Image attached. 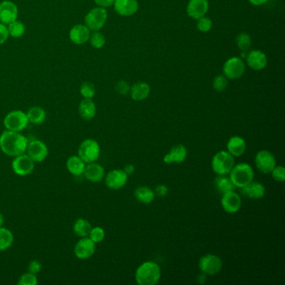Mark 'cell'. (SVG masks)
<instances>
[{
  "instance_id": "ac0fdd59",
  "label": "cell",
  "mask_w": 285,
  "mask_h": 285,
  "mask_svg": "<svg viewBox=\"0 0 285 285\" xmlns=\"http://www.w3.org/2000/svg\"><path fill=\"white\" fill-rule=\"evenodd\" d=\"M209 10V0H189L186 6L187 15L196 20L205 16Z\"/></svg>"
},
{
  "instance_id": "603a6c76",
  "label": "cell",
  "mask_w": 285,
  "mask_h": 285,
  "mask_svg": "<svg viewBox=\"0 0 285 285\" xmlns=\"http://www.w3.org/2000/svg\"><path fill=\"white\" fill-rule=\"evenodd\" d=\"M241 193L248 199H260L265 195V187L260 182L252 181L241 188Z\"/></svg>"
},
{
  "instance_id": "83f0119b",
  "label": "cell",
  "mask_w": 285,
  "mask_h": 285,
  "mask_svg": "<svg viewBox=\"0 0 285 285\" xmlns=\"http://www.w3.org/2000/svg\"><path fill=\"white\" fill-rule=\"evenodd\" d=\"M27 114L28 120L29 122L31 124L34 125H40L42 124L43 122H45L46 119V112L45 109L41 107H30V109L28 110L26 112Z\"/></svg>"
},
{
  "instance_id": "4dcf8cb0",
  "label": "cell",
  "mask_w": 285,
  "mask_h": 285,
  "mask_svg": "<svg viewBox=\"0 0 285 285\" xmlns=\"http://www.w3.org/2000/svg\"><path fill=\"white\" fill-rule=\"evenodd\" d=\"M92 226L89 221L84 218H78L73 225V232L79 238H84L89 236Z\"/></svg>"
},
{
  "instance_id": "7a4b0ae2",
  "label": "cell",
  "mask_w": 285,
  "mask_h": 285,
  "mask_svg": "<svg viewBox=\"0 0 285 285\" xmlns=\"http://www.w3.org/2000/svg\"><path fill=\"white\" fill-rule=\"evenodd\" d=\"M160 266L152 261L142 263L135 273V279L139 285H155L161 278Z\"/></svg>"
},
{
  "instance_id": "8992f818",
  "label": "cell",
  "mask_w": 285,
  "mask_h": 285,
  "mask_svg": "<svg viewBox=\"0 0 285 285\" xmlns=\"http://www.w3.org/2000/svg\"><path fill=\"white\" fill-rule=\"evenodd\" d=\"M101 155V146L96 140L88 138L79 144L78 156L85 162H96Z\"/></svg>"
},
{
  "instance_id": "1f68e13d",
  "label": "cell",
  "mask_w": 285,
  "mask_h": 285,
  "mask_svg": "<svg viewBox=\"0 0 285 285\" xmlns=\"http://www.w3.org/2000/svg\"><path fill=\"white\" fill-rule=\"evenodd\" d=\"M15 242L12 232L8 228L0 227V252L7 250Z\"/></svg>"
},
{
  "instance_id": "9a60e30c",
  "label": "cell",
  "mask_w": 285,
  "mask_h": 285,
  "mask_svg": "<svg viewBox=\"0 0 285 285\" xmlns=\"http://www.w3.org/2000/svg\"><path fill=\"white\" fill-rule=\"evenodd\" d=\"M19 8L15 3L10 0H4L0 3V23L10 25L18 20Z\"/></svg>"
},
{
  "instance_id": "c3c4849f",
  "label": "cell",
  "mask_w": 285,
  "mask_h": 285,
  "mask_svg": "<svg viewBox=\"0 0 285 285\" xmlns=\"http://www.w3.org/2000/svg\"><path fill=\"white\" fill-rule=\"evenodd\" d=\"M248 1L250 3L251 5H254V6H261V5H265L268 0H248Z\"/></svg>"
},
{
  "instance_id": "9c48e42d",
  "label": "cell",
  "mask_w": 285,
  "mask_h": 285,
  "mask_svg": "<svg viewBox=\"0 0 285 285\" xmlns=\"http://www.w3.org/2000/svg\"><path fill=\"white\" fill-rule=\"evenodd\" d=\"M199 268L204 274L215 275L223 268V261L220 257L209 253L199 259Z\"/></svg>"
},
{
  "instance_id": "ab89813d",
  "label": "cell",
  "mask_w": 285,
  "mask_h": 285,
  "mask_svg": "<svg viewBox=\"0 0 285 285\" xmlns=\"http://www.w3.org/2000/svg\"><path fill=\"white\" fill-rule=\"evenodd\" d=\"M18 284L20 285H37L38 278L36 274L34 273H24L20 276L19 280H18Z\"/></svg>"
},
{
  "instance_id": "7dc6e473",
  "label": "cell",
  "mask_w": 285,
  "mask_h": 285,
  "mask_svg": "<svg viewBox=\"0 0 285 285\" xmlns=\"http://www.w3.org/2000/svg\"><path fill=\"white\" fill-rule=\"evenodd\" d=\"M123 170H124L125 172L129 176V175H132V174L134 173L136 168H135V166L133 164H127V165H126Z\"/></svg>"
},
{
  "instance_id": "ee69618b",
  "label": "cell",
  "mask_w": 285,
  "mask_h": 285,
  "mask_svg": "<svg viewBox=\"0 0 285 285\" xmlns=\"http://www.w3.org/2000/svg\"><path fill=\"white\" fill-rule=\"evenodd\" d=\"M41 269H42V263H40V261L32 260L28 266V272L34 274H38Z\"/></svg>"
},
{
  "instance_id": "7402d4cb",
  "label": "cell",
  "mask_w": 285,
  "mask_h": 285,
  "mask_svg": "<svg viewBox=\"0 0 285 285\" xmlns=\"http://www.w3.org/2000/svg\"><path fill=\"white\" fill-rule=\"evenodd\" d=\"M84 177L90 182H100L105 177V169L97 162L86 164L84 171Z\"/></svg>"
},
{
  "instance_id": "30bf717a",
  "label": "cell",
  "mask_w": 285,
  "mask_h": 285,
  "mask_svg": "<svg viewBox=\"0 0 285 285\" xmlns=\"http://www.w3.org/2000/svg\"><path fill=\"white\" fill-rule=\"evenodd\" d=\"M35 161L28 156L27 154L24 153L15 156L12 161V170L16 175L20 176H25L32 173L35 170Z\"/></svg>"
},
{
  "instance_id": "f35d334b",
  "label": "cell",
  "mask_w": 285,
  "mask_h": 285,
  "mask_svg": "<svg viewBox=\"0 0 285 285\" xmlns=\"http://www.w3.org/2000/svg\"><path fill=\"white\" fill-rule=\"evenodd\" d=\"M197 28L200 32L207 33L210 31L213 28V21L211 19L207 17L206 15L200 18L197 22Z\"/></svg>"
},
{
  "instance_id": "3957f363",
  "label": "cell",
  "mask_w": 285,
  "mask_h": 285,
  "mask_svg": "<svg viewBox=\"0 0 285 285\" xmlns=\"http://www.w3.org/2000/svg\"><path fill=\"white\" fill-rule=\"evenodd\" d=\"M254 171L249 164L245 162L235 164L229 172V178L235 187L243 188L250 181H253Z\"/></svg>"
},
{
  "instance_id": "ffe728a7",
  "label": "cell",
  "mask_w": 285,
  "mask_h": 285,
  "mask_svg": "<svg viewBox=\"0 0 285 285\" xmlns=\"http://www.w3.org/2000/svg\"><path fill=\"white\" fill-rule=\"evenodd\" d=\"M113 6L117 15L122 17L132 16L139 10L137 0H116Z\"/></svg>"
},
{
  "instance_id": "4fadbf2b",
  "label": "cell",
  "mask_w": 285,
  "mask_h": 285,
  "mask_svg": "<svg viewBox=\"0 0 285 285\" xmlns=\"http://www.w3.org/2000/svg\"><path fill=\"white\" fill-rule=\"evenodd\" d=\"M104 178L105 183L108 188L119 190L126 186L128 180V175L123 169H114L109 171Z\"/></svg>"
},
{
  "instance_id": "8d00e7d4",
  "label": "cell",
  "mask_w": 285,
  "mask_h": 285,
  "mask_svg": "<svg viewBox=\"0 0 285 285\" xmlns=\"http://www.w3.org/2000/svg\"><path fill=\"white\" fill-rule=\"evenodd\" d=\"M228 85V78L224 74H218L214 78L213 86L216 91L223 92Z\"/></svg>"
},
{
  "instance_id": "681fc988",
  "label": "cell",
  "mask_w": 285,
  "mask_h": 285,
  "mask_svg": "<svg viewBox=\"0 0 285 285\" xmlns=\"http://www.w3.org/2000/svg\"><path fill=\"white\" fill-rule=\"evenodd\" d=\"M4 223H5V217L0 213V227H3Z\"/></svg>"
},
{
  "instance_id": "d4e9b609",
  "label": "cell",
  "mask_w": 285,
  "mask_h": 285,
  "mask_svg": "<svg viewBox=\"0 0 285 285\" xmlns=\"http://www.w3.org/2000/svg\"><path fill=\"white\" fill-rule=\"evenodd\" d=\"M247 148L245 140L239 136L230 137L227 143V149L233 156H241L244 154Z\"/></svg>"
},
{
  "instance_id": "277c9868",
  "label": "cell",
  "mask_w": 285,
  "mask_h": 285,
  "mask_svg": "<svg viewBox=\"0 0 285 285\" xmlns=\"http://www.w3.org/2000/svg\"><path fill=\"white\" fill-rule=\"evenodd\" d=\"M234 165V156L228 151H218L212 160V168L217 175H228Z\"/></svg>"
},
{
  "instance_id": "e0dca14e",
  "label": "cell",
  "mask_w": 285,
  "mask_h": 285,
  "mask_svg": "<svg viewBox=\"0 0 285 285\" xmlns=\"http://www.w3.org/2000/svg\"><path fill=\"white\" fill-rule=\"evenodd\" d=\"M246 63L252 70L259 71L268 65V57L265 53L258 50H251L246 56Z\"/></svg>"
},
{
  "instance_id": "60d3db41",
  "label": "cell",
  "mask_w": 285,
  "mask_h": 285,
  "mask_svg": "<svg viewBox=\"0 0 285 285\" xmlns=\"http://www.w3.org/2000/svg\"><path fill=\"white\" fill-rule=\"evenodd\" d=\"M273 178L278 182H283L285 181V169L282 166H275L271 171Z\"/></svg>"
},
{
  "instance_id": "44dd1931",
  "label": "cell",
  "mask_w": 285,
  "mask_h": 285,
  "mask_svg": "<svg viewBox=\"0 0 285 285\" xmlns=\"http://www.w3.org/2000/svg\"><path fill=\"white\" fill-rule=\"evenodd\" d=\"M187 156V150L182 144H177L171 147V150L163 157V161L166 164L182 163Z\"/></svg>"
},
{
  "instance_id": "cb8c5ba5",
  "label": "cell",
  "mask_w": 285,
  "mask_h": 285,
  "mask_svg": "<svg viewBox=\"0 0 285 285\" xmlns=\"http://www.w3.org/2000/svg\"><path fill=\"white\" fill-rule=\"evenodd\" d=\"M79 117L84 121H90L97 114V106L92 99H83L78 107Z\"/></svg>"
},
{
  "instance_id": "f1b7e54d",
  "label": "cell",
  "mask_w": 285,
  "mask_h": 285,
  "mask_svg": "<svg viewBox=\"0 0 285 285\" xmlns=\"http://www.w3.org/2000/svg\"><path fill=\"white\" fill-rule=\"evenodd\" d=\"M134 196L137 201L143 204H150L155 199V193L148 186H141L136 188Z\"/></svg>"
},
{
  "instance_id": "f6af8a7d",
  "label": "cell",
  "mask_w": 285,
  "mask_h": 285,
  "mask_svg": "<svg viewBox=\"0 0 285 285\" xmlns=\"http://www.w3.org/2000/svg\"><path fill=\"white\" fill-rule=\"evenodd\" d=\"M154 193H155V195H156V196L163 198V197H166L167 194H168V188H167V186L166 185L160 184V185L156 186Z\"/></svg>"
},
{
  "instance_id": "bcb514c9",
  "label": "cell",
  "mask_w": 285,
  "mask_h": 285,
  "mask_svg": "<svg viewBox=\"0 0 285 285\" xmlns=\"http://www.w3.org/2000/svg\"><path fill=\"white\" fill-rule=\"evenodd\" d=\"M115 1L116 0H94V2L98 7L104 8V9L113 6Z\"/></svg>"
},
{
  "instance_id": "484cf974",
  "label": "cell",
  "mask_w": 285,
  "mask_h": 285,
  "mask_svg": "<svg viewBox=\"0 0 285 285\" xmlns=\"http://www.w3.org/2000/svg\"><path fill=\"white\" fill-rule=\"evenodd\" d=\"M151 93V86L146 82H137L131 87L130 94L132 100L136 102H142L146 100Z\"/></svg>"
},
{
  "instance_id": "7c38bea8",
  "label": "cell",
  "mask_w": 285,
  "mask_h": 285,
  "mask_svg": "<svg viewBox=\"0 0 285 285\" xmlns=\"http://www.w3.org/2000/svg\"><path fill=\"white\" fill-rule=\"evenodd\" d=\"M26 154L35 162H42L47 158L49 149L45 142L40 140H33L28 143Z\"/></svg>"
},
{
  "instance_id": "d590c367",
  "label": "cell",
  "mask_w": 285,
  "mask_h": 285,
  "mask_svg": "<svg viewBox=\"0 0 285 285\" xmlns=\"http://www.w3.org/2000/svg\"><path fill=\"white\" fill-rule=\"evenodd\" d=\"M79 93L84 99H93L97 93V89L91 82L84 81L79 87Z\"/></svg>"
},
{
  "instance_id": "d6a6232c",
  "label": "cell",
  "mask_w": 285,
  "mask_h": 285,
  "mask_svg": "<svg viewBox=\"0 0 285 285\" xmlns=\"http://www.w3.org/2000/svg\"><path fill=\"white\" fill-rule=\"evenodd\" d=\"M7 26L10 37L15 38V39L23 37L26 31L25 24L20 20H15L14 22L10 23V25H8Z\"/></svg>"
},
{
  "instance_id": "7bdbcfd3",
  "label": "cell",
  "mask_w": 285,
  "mask_h": 285,
  "mask_svg": "<svg viewBox=\"0 0 285 285\" xmlns=\"http://www.w3.org/2000/svg\"><path fill=\"white\" fill-rule=\"evenodd\" d=\"M10 38V34L8 30V26L5 24L0 23V45H4L7 42Z\"/></svg>"
},
{
  "instance_id": "2e32d148",
  "label": "cell",
  "mask_w": 285,
  "mask_h": 285,
  "mask_svg": "<svg viewBox=\"0 0 285 285\" xmlns=\"http://www.w3.org/2000/svg\"><path fill=\"white\" fill-rule=\"evenodd\" d=\"M221 205L226 213L230 214H236L240 210L242 200L240 196L235 192H228L222 195Z\"/></svg>"
},
{
  "instance_id": "e575fe53",
  "label": "cell",
  "mask_w": 285,
  "mask_h": 285,
  "mask_svg": "<svg viewBox=\"0 0 285 285\" xmlns=\"http://www.w3.org/2000/svg\"><path fill=\"white\" fill-rule=\"evenodd\" d=\"M89 42L92 47L97 50H100L104 47V45H106V37L100 31H91Z\"/></svg>"
},
{
  "instance_id": "5b68a950",
  "label": "cell",
  "mask_w": 285,
  "mask_h": 285,
  "mask_svg": "<svg viewBox=\"0 0 285 285\" xmlns=\"http://www.w3.org/2000/svg\"><path fill=\"white\" fill-rule=\"evenodd\" d=\"M26 112L20 110H14L9 112L4 119V126L6 130L13 132H21L28 127L29 125Z\"/></svg>"
},
{
  "instance_id": "4316f807",
  "label": "cell",
  "mask_w": 285,
  "mask_h": 285,
  "mask_svg": "<svg viewBox=\"0 0 285 285\" xmlns=\"http://www.w3.org/2000/svg\"><path fill=\"white\" fill-rule=\"evenodd\" d=\"M85 166L86 163L78 155L70 156L66 161V168L68 171L74 176L83 175Z\"/></svg>"
},
{
  "instance_id": "52a82bcc",
  "label": "cell",
  "mask_w": 285,
  "mask_h": 285,
  "mask_svg": "<svg viewBox=\"0 0 285 285\" xmlns=\"http://www.w3.org/2000/svg\"><path fill=\"white\" fill-rule=\"evenodd\" d=\"M108 19L107 9L98 7L89 10L84 16V25L90 31H100L104 27Z\"/></svg>"
},
{
  "instance_id": "ba28073f",
  "label": "cell",
  "mask_w": 285,
  "mask_h": 285,
  "mask_svg": "<svg viewBox=\"0 0 285 285\" xmlns=\"http://www.w3.org/2000/svg\"><path fill=\"white\" fill-rule=\"evenodd\" d=\"M246 71L245 62L240 57L229 58L223 65V72L228 79H237L243 76Z\"/></svg>"
},
{
  "instance_id": "74e56055",
  "label": "cell",
  "mask_w": 285,
  "mask_h": 285,
  "mask_svg": "<svg viewBox=\"0 0 285 285\" xmlns=\"http://www.w3.org/2000/svg\"><path fill=\"white\" fill-rule=\"evenodd\" d=\"M88 237L97 244L104 240L106 233H105L104 229L101 227H94L91 228Z\"/></svg>"
},
{
  "instance_id": "8fae6325",
  "label": "cell",
  "mask_w": 285,
  "mask_h": 285,
  "mask_svg": "<svg viewBox=\"0 0 285 285\" xmlns=\"http://www.w3.org/2000/svg\"><path fill=\"white\" fill-rule=\"evenodd\" d=\"M255 165L262 173H271L276 166L275 156L268 150H261L256 154Z\"/></svg>"
},
{
  "instance_id": "836d02e7",
  "label": "cell",
  "mask_w": 285,
  "mask_h": 285,
  "mask_svg": "<svg viewBox=\"0 0 285 285\" xmlns=\"http://www.w3.org/2000/svg\"><path fill=\"white\" fill-rule=\"evenodd\" d=\"M236 43L240 51L248 52L252 45V39L247 33H240L236 38Z\"/></svg>"
},
{
  "instance_id": "b9f144b4",
  "label": "cell",
  "mask_w": 285,
  "mask_h": 285,
  "mask_svg": "<svg viewBox=\"0 0 285 285\" xmlns=\"http://www.w3.org/2000/svg\"><path fill=\"white\" fill-rule=\"evenodd\" d=\"M131 90V86L126 80H119L116 84V91L121 96H127L130 94Z\"/></svg>"
},
{
  "instance_id": "6da1fadb",
  "label": "cell",
  "mask_w": 285,
  "mask_h": 285,
  "mask_svg": "<svg viewBox=\"0 0 285 285\" xmlns=\"http://www.w3.org/2000/svg\"><path fill=\"white\" fill-rule=\"evenodd\" d=\"M28 141L25 136L19 132L5 130L0 135V149L9 156H15L26 153Z\"/></svg>"
},
{
  "instance_id": "d6986e66",
  "label": "cell",
  "mask_w": 285,
  "mask_h": 285,
  "mask_svg": "<svg viewBox=\"0 0 285 285\" xmlns=\"http://www.w3.org/2000/svg\"><path fill=\"white\" fill-rule=\"evenodd\" d=\"M91 31L85 25L78 24L73 26L69 32V38L73 44L77 45H84L89 41Z\"/></svg>"
},
{
  "instance_id": "f546056e",
  "label": "cell",
  "mask_w": 285,
  "mask_h": 285,
  "mask_svg": "<svg viewBox=\"0 0 285 285\" xmlns=\"http://www.w3.org/2000/svg\"><path fill=\"white\" fill-rule=\"evenodd\" d=\"M214 186L216 190L222 195L228 192L234 191L236 188L231 179L227 175H218L214 181Z\"/></svg>"
},
{
  "instance_id": "5bb4252c",
  "label": "cell",
  "mask_w": 285,
  "mask_h": 285,
  "mask_svg": "<svg viewBox=\"0 0 285 285\" xmlns=\"http://www.w3.org/2000/svg\"><path fill=\"white\" fill-rule=\"evenodd\" d=\"M96 248V243L89 237H84L80 238L74 245V255L79 259L85 260L94 255Z\"/></svg>"
}]
</instances>
